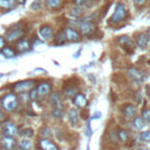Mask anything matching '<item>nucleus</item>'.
<instances>
[{"label":"nucleus","mask_w":150,"mask_h":150,"mask_svg":"<svg viewBox=\"0 0 150 150\" xmlns=\"http://www.w3.org/2000/svg\"><path fill=\"white\" fill-rule=\"evenodd\" d=\"M129 15H130L129 8H128L127 4L124 1H118V2H116L114 12L108 20V25H111V26L123 25L125 21L129 20Z\"/></svg>","instance_id":"nucleus-1"},{"label":"nucleus","mask_w":150,"mask_h":150,"mask_svg":"<svg viewBox=\"0 0 150 150\" xmlns=\"http://www.w3.org/2000/svg\"><path fill=\"white\" fill-rule=\"evenodd\" d=\"M0 100H1V108H4L5 111H7V112L15 111L20 105L19 96L13 91L6 93Z\"/></svg>","instance_id":"nucleus-2"},{"label":"nucleus","mask_w":150,"mask_h":150,"mask_svg":"<svg viewBox=\"0 0 150 150\" xmlns=\"http://www.w3.org/2000/svg\"><path fill=\"white\" fill-rule=\"evenodd\" d=\"M82 38H93L95 35V32H97V23L96 21L86 20L83 16L80 19V23L76 28Z\"/></svg>","instance_id":"nucleus-3"},{"label":"nucleus","mask_w":150,"mask_h":150,"mask_svg":"<svg viewBox=\"0 0 150 150\" xmlns=\"http://www.w3.org/2000/svg\"><path fill=\"white\" fill-rule=\"evenodd\" d=\"M25 35H26V28L21 25H15V26H13L6 30L4 38H5L6 42L15 43L20 39L25 38Z\"/></svg>","instance_id":"nucleus-4"},{"label":"nucleus","mask_w":150,"mask_h":150,"mask_svg":"<svg viewBox=\"0 0 150 150\" xmlns=\"http://www.w3.org/2000/svg\"><path fill=\"white\" fill-rule=\"evenodd\" d=\"M125 75H127V77H128L131 82L137 83V84L143 83V82L146 80V77H148L146 73H145L142 68H138V67H135V66H129V67L127 68Z\"/></svg>","instance_id":"nucleus-5"},{"label":"nucleus","mask_w":150,"mask_h":150,"mask_svg":"<svg viewBox=\"0 0 150 150\" xmlns=\"http://www.w3.org/2000/svg\"><path fill=\"white\" fill-rule=\"evenodd\" d=\"M36 83H38L36 80L27 79V80H21V81H18V82L13 83L11 86V88H12L13 93L19 95V94H22V93H28L32 88H34L36 86Z\"/></svg>","instance_id":"nucleus-6"},{"label":"nucleus","mask_w":150,"mask_h":150,"mask_svg":"<svg viewBox=\"0 0 150 150\" xmlns=\"http://www.w3.org/2000/svg\"><path fill=\"white\" fill-rule=\"evenodd\" d=\"M53 82L49 81V80H45V81H40L36 86H35V89H36V93H38V101H42V100H46L49 94L53 91Z\"/></svg>","instance_id":"nucleus-7"},{"label":"nucleus","mask_w":150,"mask_h":150,"mask_svg":"<svg viewBox=\"0 0 150 150\" xmlns=\"http://www.w3.org/2000/svg\"><path fill=\"white\" fill-rule=\"evenodd\" d=\"M132 40L135 46L141 50H146L150 46V40L145 32H141V30L135 32L132 35Z\"/></svg>","instance_id":"nucleus-8"},{"label":"nucleus","mask_w":150,"mask_h":150,"mask_svg":"<svg viewBox=\"0 0 150 150\" xmlns=\"http://www.w3.org/2000/svg\"><path fill=\"white\" fill-rule=\"evenodd\" d=\"M55 33H56L55 32V28L52 25H49V23H43L38 29V34H39L41 41H45V42L53 41Z\"/></svg>","instance_id":"nucleus-9"},{"label":"nucleus","mask_w":150,"mask_h":150,"mask_svg":"<svg viewBox=\"0 0 150 150\" xmlns=\"http://www.w3.org/2000/svg\"><path fill=\"white\" fill-rule=\"evenodd\" d=\"M120 112L127 120H132L138 115V108L134 102H124L120 107Z\"/></svg>","instance_id":"nucleus-10"},{"label":"nucleus","mask_w":150,"mask_h":150,"mask_svg":"<svg viewBox=\"0 0 150 150\" xmlns=\"http://www.w3.org/2000/svg\"><path fill=\"white\" fill-rule=\"evenodd\" d=\"M67 42H80L82 41V35L80 34V32L74 28V27H70V26H63L61 28Z\"/></svg>","instance_id":"nucleus-11"},{"label":"nucleus","mask_w":150,"mask_h":150,"mask_svg":"<svg viewBox=\"0 0 150 150\" xmlns=\"http://www.w3.org/2000/svg\"><path fill=\"white\" fill-rule=\"evenodd\" d=\"M19 127L16 123L13 121H5L1 127V134L4 136H11V137H16L19 135Z\"/></svg>","instance_id":"nucleus-12"},{"label":"nucleus","mask_w":150,"mask_h":150,"mask_svg":"<svg viewBox=\"0 0 150 150\" xmlns=\"http://www.w3.org/2000/svg\"><path fill=\"white\" fill-rule=\"evenodd\" d=\"M70 100H71L73 107L76 108V109H86V108L88 107V103H89L87 96H86L84 93H82V91L76 93Z\"/></svg>","instance_id":"nucleus-13"},{"label":"nucleus","mask_w":150,"mask_h":150,"mask_svg":"<svg viewBox=\"0 0 150 150\" xmlns=\"http://www.w3.org/2000/svg\"><path fill=\"white\" fill-rule=\"evenodd\" d=\"M80 91V87L74 82V83H68V82H64L62 89H61V95L63 98H71L76 93Z\"/></svg>","instance_id":"nucleus-14"},{"label":"nucleus","mask_w":150,"mask_h":150,"mask_svg":"<svg viewBox=\"0 0 150 150\" xmlns=\"http://www.w3.org/2000/svg\"><path fill=\"white\" fill-rule=\"evenodd\" d=\"M47 98H48V102L52 105V108H64V105H63V97H62L60 91L53 90Z\"/></svg>","instance_id":"nucleus-15"},{"label":"nucleus","mask_w":150,"mask_h":150,"mask_svg":"<svg viewBox=\"0 0 150 150\" xmlns=\"http://www.w3.org/2000/svg\"><path fill=\"white\" fill-rule=\"evenodd\" d=\"M14 48H15V50L18 53H27V52H29L33 48L32 41L28 38H22L19 41L15 42V47Z\"/></svg>","instance_id":"nucleus-16"},{"label":"nucleus","mask_w":150,"mask_h":150,"mask_svg":"<svg viewBox=\"0 0 150 150\" xmlns=\"http://www.w3.org/2000/svg\"><path fill=\"white\" fill-rule=\"evenodd\" d=\"M16 139L15 137H11V136H1L0 138V148L2 150H15L16 148Z\"/></svg>","instance_id":"nucleus-17"},{"label":"nucleus","mask_w":150,"mask_h":150,"mask_svg":"<svg viewBox=\"0 0 150 150\" xmlns=\"http://www.w3.org/2000/svg\"><path fill=\"white\" fill-rule=\"evenodd\" d=\"M43 4H45V7L48 11L56 12V11H60V9H62L64 7L66 0H45Z\"/></svg>","instance_id":"nucleus-18"},{"label":"nucleus","mask_w":150,"mask_h":150,"mask_svg":"<svg viewBox=\"0 0 150 150\" xmlns=\"http://www.w3.org/2000/svg\"><path fill=\"white\" fill-rule=\"evenodd\" d=\"M39 146L42 150H60V148L57 146V144L55 142H53L50 138H43V137H41L39 139Z\"/></svg>","instance_id":"nucleus-19"},{"label":"nucleus","mask_w":150,"mask_h":150,"mask_svg":"<svg viewBox=\"0 0 150 150\" xmlns=\"http://www.w3.org/2000/svg\"><path fill=\"white\" fill-rule=\"evenodd\" d=\"M116 42H117L120 46L124 47V48H131V49H132V48H134V46H135L132 38H130V36H129V35H127V34L118 35V36L116 38Z\"/></svg>","instance_id":"nucleus-20"},{"label":"nucleus","mask_w":150,"mask_h":150,"mask_svg":"<svg viewBox=\"0 0 150 150\" xmlns=\"http://www.w3.org/2000/svg\"><path fill=\"white\" fill-rule=\"evenodd\" d=\"M67 115H68V121H69V123L71 124V125H77L79 124V122H80V111H79V109H76V108H70V109H68V111H67Z\"/></svg>","instance_id":"nucleus-21"},{"label":"nucleus","mask_w":150,"mask_h":150,"mask_svg":"<svg viewBox=\"0 0 150 150\" xmlns=\"http://www.w3.org/2000/svg\"><path fill=\"white\" fill-rule=\"evenodd\" d=\"M68 14L71 16V19H81L83 15H86V8L79 6H71L68 11Z\"/></svg>","instance_id":"nucleus-22"},{"label":"nucleus","mask_w":150,"mask_h":150,"mask_svg":"<svg viewBox=\"0 0 150 150\" xmlns=\"http://www.w3.org/2000/svg\"><path fill=\"white\" fill-rule=\"evenodd\" d=\"M0 54L5 59H14L18 56V52L15 50V48H13L12 46H7V45L0 49Z\"/></svg>","instance_id":"nucleus-23"},{"label":"nucleus","mask_w":150,"mask_h":150,"mask_svg":"<svg viewBox=\"0 0 150 150\" xmlns=\"http://www.w3.org/2000/svg\"><path fill=\"white\" fill-rule=\"evenodd\" d=\"M18 150H32L33 149V142L29 138H22L16 143Z\"/></svg>","instance_id":"nucleus-24"},{"label":"nucleus","mask_w":150,"mask_h":150,"mask_svg":"<svg viewBox=\"0 0 150 150\" xmlns=\"http://www.w3.org/2000/svg\"><path fill=\"white\" fill-rule=\"evenodd\" d=\"M52 42H53L54 46H64L67 43V40H66V38H64V35H63V33H62L61 29L55 33L54 39H53Z\"/></svg>","instance_id":"nucleus-25"},{"label":"nucleus","mask_w":150,"mask_h":150,"mask_svg":"<svg viewBox=\"0 0 150 150\" xmlns=\"http://www.w3.org/2000/svg\"><path fill=\"white\" fill-rule=\"evenodd\" d=\"M16 6L15 0H0V9L2 11H12Z\"/></svg>","instance_id":"nucleus-26"},{"label":"nucleus","mask_w":150,"mask_h":150,"mask_svg":"<svg viewBox=\"0 0 150 150\" xmlns=\"http://www.w3.org/2000/svg\"><path fill=\"white\" fill-rule=\"evenodd\" d=\"M131 124H132V128L136 129V130H142V129L145 127V122L143 121V118H142L139 115L135 116V117L131 120Z\"/></svg>","instance_id":"nucleus-27"},{"label":"nucleus","mask_w":150,"mask_h":150,"mask_svg":"<svg viewBox=\"0 0 150 150\" xmlns=\"http://www.w3.org/2000/svg\"><path fill=\"white\" fill-rule=\"evenodd\" d=\"M116 134H117V138H118L120 142L125 143L127 141H129V132L124 128H118L116 130Z\"/></svg>","instance_id":"nucleus-28"},{"label":"nucleus","mask_w":150,"mask_h":150,"mask_svg":"<svg viewBox=\"0 0 150 150\" xmlns=\"http://www.w3.org/2000/svg\"><path fill=\"white\" fill-rule=\"evenodd\" d=\"M50 115L55 120H62L66 115V110H64V108H52Z\"/></svg>","instance_id":"nucleus-29"},{"label":"nucleus","mask_w":150,"mask_h":150,"mask_svg":"<svg viewBox=\"0 0 150 150\" xmlns=\"http://www.w3.org/2000/svg\"><path fill=\"white\" fill-rule=\"evenodd\" d=\"M145 124H150V107H143L141 109V115H139Z\"/></svg>","instance_id":"nucleus-30"},{"label":"nucleus","mask_w":150,"mask_h":150,"mask_svg":"<svg viewBox=\"0 0 150 150\" xmlns=\"http://www.w3.org/2000/svg\"><path fill=\"white\" fill-rule=\"evenodd\" d=\"M39 134H40V136L43 137V138H50L52 135H53V131H52V128H50V127L43 125L42 128H40Z\"/></svg>","instance_id":"nucleus-31"},{"label":"nucleus","mask_w":150,"mask_h":150,"mask_svg":"<svg viewBox=\"0 0 150 150\" xmlns=\"http://www.w3.org/2000/svg\"><path fill=\"white\" fill-rule=\"evenodd\" d=\"M19 135H21L23 138H30L34 136V130L32 128H25L19 131Z\"/></svg>","instance_id":"nucleus-32"},{"label":"nucleus","mask_w":150,"mask_h":150,"mask_svg":"<svg viewBox=\"0 0 150 150\" xmlns=\"http://www.w3.org/2000/svg\"><path fill=\"white\" fill-rule=\"evenodd\" d=\"M138 138H139L141 142H144V143L150 142V130H144V131L139 132Z\"/></svg>","instance_id":"nucleus-33"},{"label":"nucleus","mask_w":150,"mask_h":150,"mask_svg":"<svg viewBox=\"0 0 150 150\" xmlns=\"http://www.w3.org/2000/svg\"><path fill=\"white\" fill-rule=\"evenodd\" d=\"M27 94H28V98H29L30 102H36V101H38V93H36L35 87L32 88Z\"/></svg>","instance_id":"nucleus-34"},{"label":"nucleus","mask_w":150,"mask_h":150,"mask_svg":"<svg viewBox=\"0 0 150 150\" xmlns=\"http://www.w3.org/2000/svg\"><path fill=\"white\" fill-rule=\"evenodd\" d=\"M71 4H73V6H79V7H82V8H87V6L89 4V0H71Z\"/></svg>","instance_id":"nucleus-35"},{"label":"nucleus","mask_w":150,"mask_h":150,"mask_svg":"<svg viewBox=\"0 0 150 150\" xmlns=\"http://www.w3.org/2000/svg\"><path fill=\"white\" fill-rule=\"evenodd\" d=\"M41 7H42V0H34L32 2V5H30V9L34 11V12L40 11Z\"/></svg>","instance_id":"nucleus-36"},{"label":"nucleus","mask_w":150,"mask_h":150,"mask_svg":"<svg viewBox=\"0 0 150 150\" xmlns=\"http://www.w3.org/2000/svg\"><path fill=\"white\" fill-rule=\"evenodd\" d=\"M84 134L87 137H90L91 134H93V129H91V123H90V120H87L86 121V129H84Z\"/></svg>","instance_id":"nucleus-37"},{"label":"nucleus","mask_w":150,"mask_h":150,"mask_svg":"<svg viewBox=\"0 0 150 150\" xmlns=\"http://www.w3.org/2000/svg\"><path fill=\"white\" fill-rule=\"evenodd\" d=\"M134 2H135V6H136V7L141 8V7H143V6L148 2V0H134Z\"/></svg>","instance_id":"nucleus-38"},{"label":"nucleus","mask_w":150,"mask_h":150,"mask_svg":"<svg viewBox=\"0 0 150 150\" xmlns=\"http://www.w3.org/2000/svg\"><path fill=\"white\" fill-rule=\"evenodd\" d=\"M81 53H82V48H79V49L73 54V57H74V59H79L80 55H81Z\"/></svg>","instance_id":"nucleus-39"},{"label":"nucleus","mask_w":150,"mask_h":150,"mask_svg":"<svg viewBox=\"0 0 150 150\" xmlns=\"http://www.w3.org/2000/svg\"><path fill=\"white\" fill-rule=\"evenodd\" d=\"M5 46H6V40H5V38L2 35H0V49L2 47H5Z\"/></svg>","instance_id":"nucleus-40"},{"label":"nucleus","mask_w":150,"mask_h":150,"mask_svg":"<svg viewBox=\"0 0 150 150\" xmlns=\"http://www.w3.org/2000/svg\"><path fill=\"white\" fill-rule=\"evenodd\" d=\"M5 117H6V114L0 109V122H5Z\"/></svg>","instance_id":"nucleus-41"},{"label":"nucleus","mask_w":150,"mask_h":150,"mask_svg":"<svg viewBox=\"0 0 150 150\" xmlns=\"http://www.w3.org/2000/svg\"><path fill=\"white\" fill-rule=\"evenodd\" d=\"M145 94H146V97L150 100V84L146 86V88H145Z\"/></svg>","instance_id":"nucleus-42"},{"label":"nucleus","mask_w":150,"mask_h":150,"mask_svg":"<svg viewBox=\"0 0 150 150\" xmlns=\"http://www.w3.org/2000/svg\"><path fill=\"white\" fill-rule=\"evenodd\" d=\"M93 75H94V74H88V77L91 80V82H93V83H96V77H95V76H93Z\"/></svg>","instance_id":"nucleus-43"},{"label":"nucleus","mask_w":150,"mask_h":150,"mask_svg":"<svg viewBox=\"0 0 150 150\" xmlns=\"http://www.w3.org/2000/svg\"><path fill=\"white\" fill-rule=\"evenodd\" d=\"M97 114L96 115H93L91 116V118H98V117H101V114H100V111H96Z\"/></svg>","instance_id":"nucleus-44"},{"label":"nucleus","mask_w":150,"mask_h":150,"mask_svg":"<svg viewBox=\"0 0 150 150\" xmlns=\"http://www.w3.org/2000/svg\"><path fill=\"white\" fill-rule=\"evenodd\" d=\"M137 150H149L146 146H143V145H139L138 148H137Z\"/></svg>","instance_id":"nucleus-45"},{"label":"nucleus","mask_w":150,"mask_h":150,"mask_svg":"<svg viewBox=\"0 0 150 150\" xmlns=\"http://www.w3.org/2000/svg\"><path fill=\"white\" fill-rule=\"evenodd\" d=\"M145 33H146V35H148V38H149V40H150V27H148V28H146Z\"/></svg>","instance_id":"nucleus-46"},{"label":"nucleus","mask_w":150,"mask_h":150,"mask_svg":"<svg viewBox=\"0 0 150 150\" xmlns=\"http://www.w3.org/2000/svg\"><path fill=\"white\" fill-rule=\"evenodd\" d=\"M15 1H16V4H20V5H23L26 2V0H15Z\"/></svg>","instance_id":"nucleus-47"},{"label":"nucleus","mask_w":150,"mask_h":150,"mask_svg":"<svg viewBox=\"0 0 150 150\" xmlns=\"http://www.w3.org/2000/svg\"><path fill=\"white\" fill-rule=\"evenodd\" d=\"M4 76V74H0V77H2Z\"/></svg>","instance_id":"nucleus-48"},{"label":"nucleus","mask_w":150,"mask_h":150,"mask_svg":"<svg viewBox=\"0 0 150 150\" xmlns=\"http://www.w3.org/2000/svg\"><path fill=\"white\" fill-rule=\"evenodd\" d=\"M0 109H1V100H0Z\"/></svg>","instance_id":"nucleus-49"},{"label":"nucleus","mask_w":150,"mask_h":150,"mask_svg":"<svg viewBox=\"0 0 150 150\" xmlns=\"http://www.w3.org/2000/svg\"><path fill=\"white\" fill-rule=\"evenodd\" d=\"M39 150H42V149H39Z\"/></svg>","instance_id":"nucleus-50"},{"label":"nucleus","mask_w":150,"mask_h":150,"mask_svg":"<svg viewBox=\"0 0 150 150\" xmlns=\"http://www.w3.org/2000/svg\"><path fill=\"white\" fill-rule=\"evenodd\" d=\"M110 1H112V0H110Z\"/></svg>","instance_id":"nucleus-51"}]
</instances>
